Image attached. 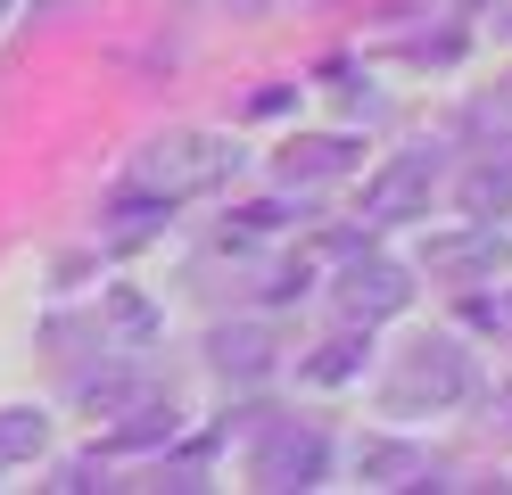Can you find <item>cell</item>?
<instances>
[{
	"label": "cell",
	"mask_w": 512,
	"mask_h": 495,
	"mask_svg": "<svg viewBox=\"0 0 512 495\" xmlns=\"http://www.w3.org/2000/svg\"><path fill=\"white\" fill-rule=\"evenodd\" d=\"M430 190H438V149H397L364 182V215L372 223H413V215H430Z\"/></svg>",
	"instance_id": "cell-2"
},
{
	"label": "cell",
	"mask_w": 512,
	"mask_h": 495,
	"mask_svg": "<svg viewBox=\"0 0 512 495\" xmlns=\"http://www.w3.org/2000/svg\"><path fill=\"white\" fill-rule=\"evenodd\" d=\"M50 446V421L25 413V405H0V462H34Z\"/></svg>",
	"instance_id": "cell-9"
},
{
	"label": "cell",
	"mask_w": 512,
	"mask_h": 495,
	"mask_svg": "<svg viewBox=\"0 0 512 495\" xmlns=\"http://www.w3.org/2000/svg\"><path fill=\"white\" fill-rule=\"evenodd\" d=\"M215 363H223V372H232V363L256 372V363H265V339H256V330H223V339H215Z\"/></svg>",
	"instance_id": "cell-11"
},
{
	"label": "cell",
	"mask_w": 512,
	"mask_h": 495,
	"mask_svg": "<svg viewBox=\"0 0 512 495\" xmlns=\"http://www.w3.org/2000/svg\"><path fill=\"white\" fill-rule=\"evenodd\" d=\"M364 355H372V347H356V339H339L331 355H314V363H306V380H347V372H364Z\"/></svg>",
	"instance_id": "cell-12"
},
{
	"label": "cell",
	"mask_w": 512,
	"mask_h": 495,
	"mask_svg": "<svg viewBox=\"0 0 512 495\" xmlns=\"http://www.w3.org/2000/svg\"><path fill=\"white\" fill-rule=\"evenodd\" d=\"M108 306H116V322H124V330H133V339H149V306H141V297H133V289H116V297H108Z\"/></svg>",
	"instance_id": "cell-13"
},
{
	"label": "cell",
	"mask_w": 512,
	"mask_h": 495,
	"mask_svg": "<svg viewBox=\"0 0 512 495\" xmlns=\"http://www.w3.org/2000/svg\"><path fill=\"white\" fill-rule=\"evenodd\" d=\"M347 165H356V141H347V132H314V141L281 149V182H331Z\"/></svg>",
	"instance_id": "cell-7"
},
{
	"label": "cell",
	"mask_w": 512,
	"mask_h": 495,
	"mask_svg": "<svg viewBox=\"0 0 512 495\" xmlns=\"http://www.w3.org/2000/svg\"><path fill=\"white\" fill-rule=\"evenodd\" d=\"M504 256H512V240L496 231V215H479L471 231H446V240L422 248L430 273H504Z\"/></svg>",
	"instance_id": "cell-5"
},
{
	"label": "cell",
	"mask_w": 512,
	"mask_h": 495,
	"mask_svg": "<svg viewBox=\"0 0 512 495\" xmlns=\"http://www.w3.org/2000/svg\"><path fill=\"white\" fill-rule=\"evenodd\" d=\"M232 165H240V149L215 141V132H157V141L133 157V190H149L157 207H174V198L215 190Z\"/></svg>",
	"instance_id": "cell-1"
},
{
	"label": "cell",
	"mask_w": 512,
	"mask_h": 495,
	"mask_svg": "<svg viewBox=\"0 0 512 495\" xmlns=\"http://www.w3.org/2000/svg\"><path fill=\"white\" fill-rule=\"evenodd\" d=\"M512 207V157L496 165H471V174H463V215H504Z\"/></svg>",
	"instance_id": "cell-8"
},
{
	"label": "cell",
	"mask_w": 512,
	"mask_h": 495,
	"mask_svg": "<svg viewBox=\"0 0 512 495\" xmlns=\"http://www.w3.org/2000/svg\"><path fill=\"white\" fill-rule=\"evenodd\" d=\"M339 297H347V314H356V322H380V314H397L405 297H413V281H405V264L372 256V264H347Z\"/></svg>",
	"instance_id": "cell-6"
},
{
	"label": "cell",
	"mask_w": 512,
	"mask_h": 495,
	"mask_svg": "<svg viewBox=\"0 0 512 495\" xmlns=\"http://www.w3.org/2000/svg\"><path fill=\"white\" fill-rule=\"evenodd\" d=\"M463 388H471V355H463L455 339H413V347H405V380L389 388V405L405 413L413 396H430V405H455Z\"/></svg>",
	"instance_id": "cell-3"
},
{
	"label": "cell",
	"mask_w": 512,
	"mask_h": 495,
	"mask_svg": "<svg viewBox=\"0 0 512 495\" xmlns=\"http://www.w3.org/2000/svg\"><path fill=\"white\" fill-rule=\"evenodd\" d=\"M364 471H372V487H405L413 471H422V454L413 446H364Z\"/></svg>",
	"instance_id": "cell-10"
},
{
	"label": "cell",
	"mask_w": 512,
	"mask_h": 495,
	"mask_svg": "<svg viewBox=\"0 0 512 495\" xmlns=\"http://www.w3.org/2000/svg\"><path fill=\"white\" fill-rule=\"evenodd\" d=\"M256 487H314L323 479V438L314 429H298V421H281V429H265V446H256Z\"/></svg>",
	"instance_id": "cell-4"
},
{
	"label": "cell",
	"mask_w": 512,
	"mask_h": 495,
	"mask_svg": "<svg viewBox=\"0 0 512 495\" xmlns=\"http://www.w3.org/2000/svg\"><path fill=\"white\" fill-rule=\"evenodd\" d=\"M504 33H512V17H504Z\"/></svg>",
	"instance_id": "cell-14"
}]
</instances>
